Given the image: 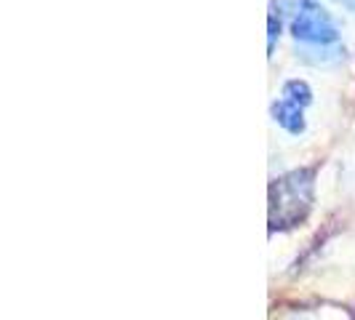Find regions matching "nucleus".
<instances>
[{"instance_id":"f257e3e1","label":"nucleus","mask_w":355,"mask_h":320,"mask_svg":"<svg viewBox=\"0 0 355 320\" xmlns=\"http://www.w3.org/2000/svg\"><path fill=\"white\" fill-rule=\"evenodd\" d=\"M313 203V177L310 171H294L272 184V211L270 219L275 227L300 224Z\"/></svg>"},{"instance_id":"f03ea898","label":"nucleus","mask_w":355,"mask_h":320,"mask_svg":"<svg viewBox=\"0 0 355 320\" xmlns=\"http://www.w3.org/2000/svg\"><path fill=\"white\" fill-rule=\"evenodd\" d=\"M294 8L291 17V33L297 40L310 46H331L339 40V30L331 14L320 8L315 0H288Z\"/></svg>"},{"instance_id":"7ed1b4c3","label":"nucleus","mask_w":355,"mask_h":320,"mask_svg":"<svg viewBox=\"0 0 355 320\" xmlns=\"http://www.w3.org/2000/svg\"><path fill=\"white\" fill-rule=\"evenodd\" d=\"M272 121L286 128L288 134H302L304 131V118H302V107L286 102L284 96L272 105Z\"/></svg>"},{"instance_id":"20e7f679","label":"nucleus","mask_w":355,"mask_h":320,"mask_svg":"<svg viewBox=\"0 0 355 320\" xmlns=\"http://www.w3.org/2000/svg\"><path fill=\"white\" fill-rule=\"evenodd\" d=\"M284 99L304 109V107L313 102V91H310V86L302 83V80H288L284 86Z\"/></svg>"},{"instance_id":"39448f33","label":"nucleus","mask_w":355,"mask_h":320,"mask_svg":"<svg viewBox=\"0 0 355 320\" xmlns=\"http://www.w3.org/2000/svg\"><path fill=\"white\" fill-rule=\"evenodd\" d=\"M337 3H342L345 8H350V11H355V0H337Z\"/></svg>"}]
</instances>
